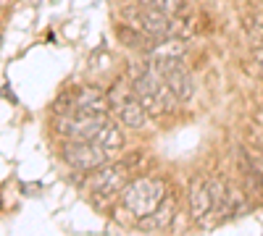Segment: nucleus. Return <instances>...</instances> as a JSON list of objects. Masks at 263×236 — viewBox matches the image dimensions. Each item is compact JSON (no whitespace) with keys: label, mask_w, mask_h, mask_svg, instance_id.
<instances>
[{"label":"nucleus","mask_w":263,"mask_h":236,"mask_svg":"<svg viewBox=\"0 0 263 236\" xmlns=\"http://www.w3.org/2000/svg\"><path fill=\"white\" fill-rule=\"evenodd\" d=\"M132 90H135L137 100L145 105L147 116H166V113H174V111H177V105H179V100L174 97L171 90L166 87L163 76L153 69V66H147L140 76L132 79Z\"/></svg>","instance_id":"1"},{"label":"nucleus","mask_w":263,"mask_h":236,"mask_svg":"<svg viewBox=\"0 0 263 236\" xmlns=\"http://www.w3.org/2000/svg\"><path fill=\"white\" fill-rule=\"evenodd\" d=\"M166 195L168 191H166V184L161 179L140 176V179L126 181V186L121 189V202L135 218H142V216L156 210L166 200Z\"/></svg>","instance_id":"2"},{"label":"nucleus","mask_w":263,"mask_h":236,"mask_svg":"<svg viewBox=\"0 0 263 236\" xmlns=\"http://www.w3.org/2000/svg\"><path fill=\"white\" fill-rule=\"evenodd\" d=\"M121 16H124V24L135 27L137 32H142L153 39H166V37L179 34V18H171V16L161 13L158 8L145 6V3L126 6L121 11Z\"/></svg>","instance_id":"3"},{"label":"nucleus","mask_w":263,"mask_h":236,"mask_svg":"<svg viewBox=\"0 0 263 236\" xmlns=\"http://www.w3.org/2000/svg\"><path fill=\"white\" fill-rule=\"evenodd\" d=\"M111 111V97L95 84H82L71 87L53 102V113H108Z\"/></svg>","instance_id":"4"},{"label":"nucleus","mask_w":263,"mask_h":236,"mask_svg":"<svg viewBox=\"0 0 263 236\" xmlns=\"http://www.w3.org/2000/svg\"><path fill=\"white\" fill-rule=\"evenodd\" d=\"M108 121V113H61L53 121L55 134L63 139H92Z\"/></svg>","instance_id":"5"},{"label":"nucleus","mask_w":263,"mask_h":236,"mask_svg":"<svg viewBox=\"0 0 263 236\" xmlns=\"http://www.w3.org/2000/svg\"><path fill=\"white\" fill-rule=\"evenodd\" d=\"M108 158L111 155L92 139H66L63 144V160L74 170H82V174H92L95 168L108 163Z\"/></svg>","instance_id":"6"},{"label":"nucleus","mask_w":263,"mask_h":236,"mask_svg":"<svg viewBox=\"0 0 263 236\" xmlns=\"http://www.w3.org/2000/svg\"><path fill=\"white\" fill-rule=\"evenodd\" d=\"M126 181H129L126 163H103L90 176V191L95 197H114L121 195Z\"/></svg>","instance_id":"7"},{"label":"nucleus","mask_w":263,"mask_h":236,"mask_svg":"<svg viewBox=\"0 0 263 236\" xmlns=\"http://www.w3.org/2000/svg\"><path fill=\"white\" fill-rule=\"evenodd\" d=\"M156 71L163 76L166 87L171 90V95L177 97L179 102H187V100L195 95V81H192L190 71L182 66V60H177V63H166V66H158Z\"/></svg>","instance_id":"8"},{"label":"nucleus","mask_w":263,"mask_h":236,"mask_svg":"<svg viewBox=\"0 0 263 236\" xmlns=\"http://www.w3.org/2000/svg\"><path fill=\"white\" fill-rule=\"evenodd\" d=\"M111 97V105L119 111V121L124 123V126H129V128H142L145 123H147V111H145V105L137 100V95H135V90L129 87V92H124V95H108Z\"/></svg>","instance_id":"9"},{"label":"nucleus","mask_w":263,"mask_h":236,"mask_svg":"<svg viewBox=\"0 0 263 236\" xmlns=\"http://www.w3.org/2000/svg\"><path fill=\"white\" fill-rule=\"evenodd\" d=\"M187 202H190V216L195 221H203L208 212L213 210V195H211V184L200 176H195L187 189Z\"/></svg>","instance_id":"10"},{"label":"nucleus","mask_w":263,"mask_h":236,"mask_svg":"<svg viewBox=\"0 0 263 236\" xmlns=\"http://www.w3.org/2000/svg\"><path fill=\"white\" fill-rule=\"evenodd\" d=\"M150 55V66L158 69V66H166V63H177L184 58V42L179 37H166V39H158L156 45L147 50Z\"/></svg>","instance_id":"11"},{"label":"nucleus","mask_w":263,"mask_h":236,"mask_svg":"<svg viewBox=\"0 0 263 236\" xmlns=\"http://www.w3.org/2000/svg\"><path fill=\"white\" fill-rule=\"evenodd\" d=\"M174 216H177V202H174L171 195H166V200L153 210L147 216L137 218V226L142 231H166L171 223H174Z\"/></svg>","instance_id":"12"},{"label":"nucleus","mask_w":263,"mask_h":236,"mask_svg":"<svg viewBox=\"0 0 263 236\" xmlns=\"http://www.w3.org/2000/svg\"><path fill=\"white\" fill-rule=\"evenodd\" d=\"M92 142L100 144L108 155H114V153H119V149H124V132L119 128V123L105 121V123L98 128V134L92 137Z\"/></svg>","instance_id":"13"},{"label":"nucleus","mask_w":263,"mask_h":236,"mask_svg":"<svg viewBox=\"0 0 263 236\" xmlns=\"http://www.w3.org/2000/svg\"><path fill=\"white\" fill-rule=\"evenodd\" d=\"M116 37L124 42L126 48H132V50H150L153 45H156L158 39H153V37H147V34H142V32H137L135 27H129V24H121V27H116Z\"/></svg>","instance_id":"14"},{"label":"nucleus","mask_w":263,"mask_h":236,"mask_svg":"<svg viewBox=\"0 0 263 236\" xmlns=\"http://www.w3.org/2000/svg\"><path fill=\"white\" fill-rule=\"evenodd\" d=\"M239 168H242V186H245V195L255 202H263V176H258L250 165H245L239 160Z\"/></svg>","instance_id":"15"},{"label":"nucleus","mask_w":263,"mask_h":236,"mask_svg":"<svg viewBox=\"0 0 263 236\" xmlns=\"http://www.w3.org/2000/svg\"><path fill=\"white\" fill-rule=\"evenodd\" d=\"M142 3L158 8L161 13H166V16H171V18L187 16V3H184V0H142Z\"/></svg>","instance_id":"16"},{"label":"nucleus","mask_w":263,"mask_h":236,"mask_svg":"<svg viewBox=\"0 0 263 236\" xmlns=\"http://www.w3.org/2000/svg\"><path fill=\"white\" fill-rule=\"evenodd\" d=\"M253 58H255V63H258V66L263 69V42L253 48Z\"/></svg>","instance_id":"17"},{"label":"nucleus","mask_w":263,"mask_h":236,"mask_svg":"<svg viewBox=\"0 0 263 236\" xmlns=\"http://www.w3.org/2000/svg\"><path fill=\"white\" fill-rule=\"evenodd\" d=\"M255 118H258V121L263 123V111H258V113H255Z\"/></svg>","instance_id":"18"},{"label":"nucleus","mask_w":263,"mask_h":236,"mask_svg":"<svg viewBox=\"0 0 263 236\" xmlns=\"http://www.w3.org/2000/svg\"><path fill=\"white\" fill-rule=\"evenodd\" d=\"M260 37H263V21H260Z\"/></svg>","instance_id":"19"},{"label":"nucleus","mask_w":263,"mask_h":236,"mask_svg":"<svg viewBox=\"0 0 263 236\" xmlns=\"http://www.w3.org/2000/svg\"><path fill=\"white\" fill-rule=\"evenodd\" d=\"M0 42H3V39H0Z\"/></svg>","instance_id":"20"}]
</instances>
